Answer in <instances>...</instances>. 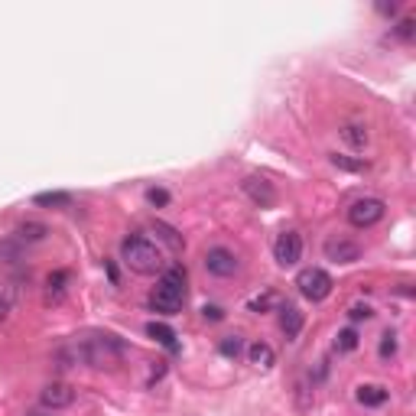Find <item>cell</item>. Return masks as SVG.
<instances>
[{"label":"cell","mask_w":416,"mask_h":416,"mask_svg":"<svg viewBox=\"0 0 416 416\" xmlns=\"http://www.w3.org/2000/svg\"><path fill=\"white\" fill-rule=\"evenodd\" d=\"M62 355H72V361L92 364V368H111V364L121 361L124 345L114 335H88V339L75 341L72 348H65Z\"/></svg>","instance_id":"obj_1"},{"label":"cell","mask_w":416,"mask_h":416,"mask_svg":"<svg viewBox=\"0 0 416 416\" xmlns=\"http://www.w3.org/2000/svg\"><path fill=\"white\" fill-rule=\"evenodd\" d=\"M185 267H170L163 270L160 277V286L153 290V296H150V309L153 312H163V316H176L179 309H182L185 302Z\"/></svg>","instance_id":"obj_2"},{"label":"cell","mask_w":416,"mask_h":416,"mask_svg":"<svg viewBox=\"0 0 416 416\" xmlns=\"http://www.w3.org/2000/svg\"><path fill=\"white\" fill-rule=\"evenodd\" d=\"M121 261L127 263L133 273H143V277H150V273H160V270H163L160 247H156L153 241H147L143 234H131V238H124Z\"/></svg>","instance_id":"obj_3"},{"label":"cell","mask_w":416,"mask_h":416,"mask_svg":"<svg viewBox=\"0 0 416 416\" xmlns=\"http://www.w3.org/2000/svg\"><path fill=\"white\" fill-rule=\"evenodd\" d=\"M296 286H300V293L306 296L309 302H322V300H329V293H332V277L325 273V270H319V267H306V270H300V277H296Z\"/></svg>","instance_id":"obj_4"},{"label":"cell","mask_w":416,"mask_h":416,"mask_svg":"<svg viewBox=\"0 0 416 416\" xmlns=\"http://www.w3.org/2000/svg\"><path fill=\"white\" fill-rule=\"evenodd\" d=\"M387 205L384 199H374V195H364V199L351 202V208H348V221L355 224V228H374V224L384 218Z\"/></svg>","instance_id":"obj_5"},{"label":"cell","mask_w":416,"mask_h":416,"mask_svg":"<svg viewBox=\"0 0 416 416\" xmlns=\"http://www.w3.org/2000/svg\"><path fill=\"white\" fill-rule=\"evenodd\" d=\"M302 257V238L300 231H283L277 241H273V261L280 267H296Z\"/></svg>","instance_id":"obj_6"},{"label":"cell","mask_w":416,"mask_h":416,"mask_svg":"<svg viewBox=\"0 0 416 416\" xmlns=\"http://www.w3.org/2000/svg\"><path fill=\"white\" fill-rule=\"evenodd\" d=\"M205 270L212 277H234L238 273V257L228 247H212L205 254Z\"/></svg>","instance_id":"obj_7"},{"label":"cell","mask_w":416,"mask_h":416,"mask_svg":"<svg viewBox=\"0 0 416 416\" xmlns=\"http://www.w3.org/2000/svg\"><path fill=\"white\" fill-rule=\"evenodd\" d=\"M39 403L46 410H65L75 403V387L62 384V381H53V384L43 387V393H39Z\"/></svg>","instance_id":"obj_8"},{"label":"cell","mask_w":416,"mask_h":416,"mask_svg":"<svg viewBox=\"0 0 416 416\" xmlns=\"http://www.w3.org/2000/svg\"><path fill=\"white\" fill-rule=\"evenodd\" d=\"M241 189H244L247 195H251V202L261 208H270L273 202H277V189H273V182H267V179L261 176H247L244 182H241Z\"/></svg>","instance_id":"obj_9"},{"label":"cell","mask_w":416,"mask_h":416,"mask_svg":"<svg viewBox=\"0 0 416 416\" xmlns=\"http://www.w3.org/2000/svg\"><path fill=\"white\" fill-rule=\"evenodd\" d=\"M325 257L335 263H355L361 257V247L355 241H329L325 244Z\"/></svg>","instance_id":"obj_10"},{"label":"cell","mask_w":416,"mask_h":416,"mask_svg":"<svg viewBox=\"0 0 416 416\" xmlns=\"http://www.w3.org/2000/svg\"><path fill=\"white\" fill-rule=\"evenodd\" d=\"M280 329H283L286 339H296L302 332V312L293 306V302H286L283 309H280Z\"/></svg>","instance_id":"obj_11"},{"label":"cell","mask_w":416,"mask_h":416,"mask_svg":"<svg viewBox=\"0 0 416 416\" xmlns=\"http://www.w3.org/2000/svg\"><path fill=\"white\" fill-rule=\"evenodd\" d=\"M355 397H358L361 407H384L390 393H387V387H381V384H361Z\"/></svg>","instance_id":"obj_12"},{"label":"cell","mask_w":416,"mask_h":416,"mask_svg":"<svg viewBox=\"0 0 416 416\" xmlns=\"http://www.w3.org/2000/svg\"><path fill=\"white\" fill-rule=\"evenodd\" d=\"M247 358H251V364L254 368H273V348L267 345V341H254V345L247 348Z\"/></svg>","instance_id":"obj_13"},{"label":"cell","mask_w":416,"mask_h":416,"mask_svg":"<svg viewBox=\"0 0 416 416\" xmlns=\"http://www.w3.org/2000/svg\"><path fill=\"white\" fill-rule=\"evenodd\" d=\"M147 335H150V339H156V341H160V345H166V348H170V351H176V332H173L170 329V325H163V322H150L147 325Z\"/></svg>","instance_id":"obj_14"},{"label":"cell","mask_w":416,"mask_h":416,"mask_svg":"<svg viewBox=\"0 0 416 416\" xmlns=\"http://www.w3.org/2000/svg\"><path fill=\"white\" fill-rule=\"evenodd\" d=\"M33 205H39V208H65V205H72V195L69 192H39L36 199H33Z\"/></svg>","instance_id":"obj_15"},{"label":"cell","mask_w":416,"mask_h":416,"mask_svg":"<svg viewBox=\"0 0 416 416\" xmlns=\"http://www.w3.org/2000/svg\"><path fill=\"white\" fill-rule=\"evenodd\" d=\"M46 234H49V228L43 221H23L16 228V238L20 241H43Z\"/></svg>","instance_id":"obj_16"},{"label":"cell","mask_w":416,"mask_h":416,"mask_svg":"<svg viewBox=\"0 0 416 416\" xmlns=\"http://www.w3.org/2000/svg\"><path fill=\"white\" fill-rule=\"evenodd\" d=\"M65 283H69V273H65V270H55V273L46 277V293L53 296V300H59V296L65 293Z\"/></svg>","instance_id":"obj_17"},{"label":"cell","mask_w":416,"mask_h":416,"mask_svg":"<svg viewBox=\"0 0 416 416\" xmlns=\"http://www.w3.org/2000/svg\"><path fill=\"white\" fill-rule=\"evenodd\" d=\"M329 160L339 166V170H348V173H364L368 170V160H351L345 153H329Z\"/></svg>","instance_id":"obj_18"},{"label":"cell","mask_w":416,"mask_h":416,"mask_svg":"<svg viewBox=\"0 0 416 416\" xmlns=\"http://www.w3.org/2000/svg\"><path fill=\"white\" fill-rule=\"evenodd\" d=\"M341 137H345L351 147H364V143H368V131H364L361 124H345V127H341Z\"/></svg>","instance_id":"obj_19"},{"label":"cell","mask_w":416,"mask_h":416,"mask_svg":"<svg viewBox=\"0 0 416 416\" xmlns=\"http://www.w3.org/2000/svg\"><path fill=\"white\" fill-rule=\"evenodd\" d=\"M241 348H244V341H241L238 335H228V339L218 341V351H221L224 358H238V355H241Z\"/></svg>","instance_id":"obj_20"},{"label":"cell","mask_w":416,"mask_h":416,"mask_svg":"<svg viewBox=\"0 0 416 416\" xmlns=\"http://www.w3.org/2000/svg\"><path fill=\"white\" fill-rule=\"evenodd\" d=\"M335 348H339V351H355L358 348V332L355 329H341L339 339H335Z\"/></svg>","instance_id":"obj_21"},{"label":"cell","mask_w":416,"mask_h":416,"mask_svg":"<svg viewBox=\"0 0 416 416\" xmlns=\"http://www.w3.org/2000/svg\"><path fill=\"white\" fill-rule=\"evenodd\" d=\"M397 355V335L393 332H384L381 335V358H393Z\"/></svg>","instance_id":"obj_22"},{"label":"cell","mask_w":416,"mask_h":416,"mask_svg":"<svg viewBox=\"0 0 416 416\" xmlns=\"http://www.w3.org/2000/svg\"><path fill=\"white\" fill-rule=\"evenodd\" d=\"M371 316H374V309H371V306H361V302H358V306H351V309H348V319H351V322H361V319H364V322H368Z\"/></svg>","instance_id":"obj_23"},{"label":"cell","mask_w":416,"mask_h":416,"mask_svg":"<svg viewBox=\"0 0 416 416\" xmlns=\"http://www.w3.org/2000/svg\"><path fill=\"white\" fill-rule=\"evenodd\" d=\"M147 202H150L153 208L170 205V192H166V189H150V192H147Z\"/></svg>","instance_id":"obj_24"},{"label":"cell","mask_w":416,"mask_h":416,"mask_svg":"<svg viewBox=\"0 0 416 416\" xmlns=\"http://www.w3.org/2000/svg\"><path fill=\"white\" fill-rule=\"evenodd\" d=\"M247 306H251V312H263V309H270V306H273V293L257 296V300H251Z\"/></svg>","instance_id":"obj_25"},{"label":"cell","mask_w":416,"mask_h":416,"mask_svg":"<svg viewBox=\"0 0 416 416\" xmlns=\"http://www.w3.org/2000/svg\"><path fill=\"white\" fill-rule=\"evenodd\" d=\"M202 316L212 319V322H221V319H224V309H218V306H205V309H202Z\"/></svg>","instance_id":"obj_26"},{"label":"cell","mask_w":416,"mask_h":416,"mask_svg":"<svg viewBox=\"0 0 416 416\" xmlns=\"http://www.w3.org/2000/svg\"><path fill=\"white\" fill-rule=\"evenodd\" d=\"M397 36H400V39H410V36H413V20H403V23L397 26Z\"/></svg>","instance_id":"obj_27"}]
</instances>
